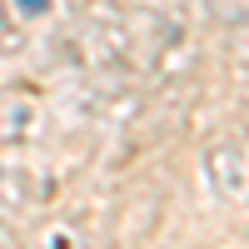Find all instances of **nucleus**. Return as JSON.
<instances>
[{"label":"nucleus","instance_id":"obj_1","mask_svg":"<svg viewBox=\"0 0 249 249\" xmlns=\"http://www.w3.org/2000/svg\"><path fill=\"white\" fill-rule=\"evenodd\" d=\"M224 20H239V25H249V0H214Z\"/></svg>","mask_w":249,"mask_h":249},{"label":"nucleus","instance_id":"obj_2","mask_svg":"<svg viewBox=\"0 0 249 249\" xmlns=\"http://www.w3.org/2000/svg\"><path fill=\"white\" fill-rule=\"evenodd\" d=\"M25 10H30V15H35V10H40V0H25Z\"/></svg>","mask_w":249,"mask_h":249}]
</instances>
